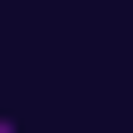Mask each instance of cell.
<instances>
[{
    "label": "cell",
    "instance_id": "obj_1",
    "mask_svg": "<svg viewBox=\"0 0 133 133\" xmlns=\"http://www.w3.org/2000/svg\"><path fill=\"white\" fill-rule=\"evenodd\" d=\"M0 133H16V125H8V117H0Z\"/></svg>",
    "mask_w": 133,
    "mask_h": 133
}]
</instances>
